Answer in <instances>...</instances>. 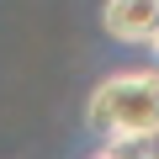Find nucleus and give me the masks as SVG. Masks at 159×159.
<instances>
[{
	"instance_id": "1",
	"label": "nucleus",
	"mask_w": 159,
	"mask_h": 159,
	"mask_svg": "<svg viewBox=\"0 0 159 159\" xmlns=\"http://www.w3.org/2000/svg\"><path fill=\"white\" fill-rule=\"evenodd\" d=\"M85 127L106 143H154L159 138V69L106 74L85 101Z\"/></svg>"
},
{
	"instance_id": "2",
	"label": "nucleus",
	"mask_w": 159,
	"mask_h": 159,
	"mask_svg": "<svg viewBox=\"0 0 159 159\" xmlns=\"http://www.w3.org/2000/svg\"><path fill=\"white\" fill-rule=\"evenodd\" d=\"M101 27H106L117 43L148 48V43L159 37V0H106Z\"/></svg>"
},
{
	"instance_id": "3",
	"label": "nucleus",
	"mask_w": 159,
	"mask_h": 159,
	"mask_svg": "<svg viewBox=\"0 0 159 159\" xmlns=\"http://www.w3.org/2000/svg\"><path fill=\"white\" fill-rule=\"evenodd\" d=\"M96 159H159V154H154L148 143H106Z\"/></svg>"
},
{
	"instance_id": "4",
	"label": "nucleus",
	"mask_w": 159,
	"mask_h": 159,
	"mask_svg": "<svg viewBox=\"0 0 159 159\" xmlns=\"http://www.w3.org/2000/svg\"><path fill=\"white\" fill-rule=\"evenodd\" d=\"M148 48H154V58H159V37H154V43H148Z\"/></svg>"
}]
</instances>
